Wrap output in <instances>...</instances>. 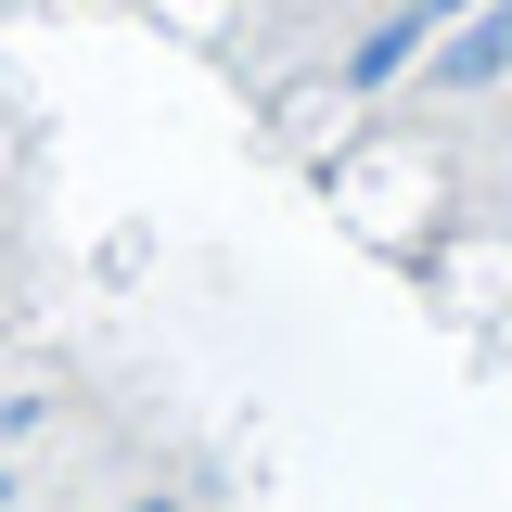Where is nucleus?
<instances>
[{"instance_id":"nucleus-2","label":"nucleus","mask_w":512,"mask_h":512,"mask_svg":"<svg viewBox=\"0 0 512 512\" xmlns=\"http://www.w3.org/2000/svg\"><path fill=\"white\" fill-rule=\"evenodd\" d=\"M0 500H13V474H0Z\"/></svg>"},{"instance_id":"nucleus-1","label":"nucleus","mask_w":512,"mask_h":512,"mask_svg":"<svg viewBox=\"0 0 512 512\" xmlns=\"http://www.w3.org/2000/svg\"><path fill=\"white\" fill-rule=\"evenodd\" d=\"M461 13H474V0H384L372 26L346 39V64H333V77H346L359 103H372V90H410V77H423V52H436Z\"/></svg>"}]
</instances>
